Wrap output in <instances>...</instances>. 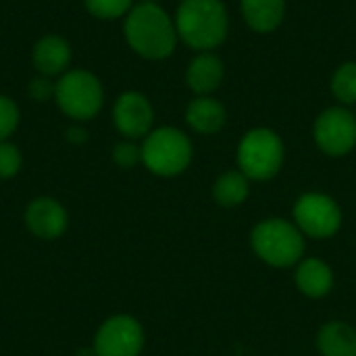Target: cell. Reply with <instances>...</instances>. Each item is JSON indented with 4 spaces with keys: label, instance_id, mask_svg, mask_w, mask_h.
I'll use <instances>...</instances> for the list:
<instances>
[{
    "label": "cell",
    "instance_id": "obj_14",
    "mask_svg": "<svg viewBox=\"0 0 356 356\" xmlns=\"http://www.w3.org/2000/svg\"><path fill=\"white\" fill-rule=\"evenodd\" d=\"M225 77V65L215 52H196L186 67V86L196 96H211Z\"/></svg>",
    "mask_w": 356,
    "mask_h": 356
},
{
    "label": "cell",
    "instance_id": "obj_17",
    "mask_svg": "<svg viewBox=\"0 0 356 356\" xmlns=\"http://www.w3.org/2000/svg\"><path fill=\"white\" fill-rule=\"evenodd\" d=\"M246 25L257 33L275 31L286 15V0H240Z\"/></svg>",
    "mask_w": 356,
    "mask_h": 356
},
{
    "label": "cell",
    "instance_id": "obj_23",
    "mask_svg": "<svg viewBox=\"0 0 356 356\" xmlns=\"http://www.w3.org/2000/svg\"><path fill=\"white\" fill-rule=\"evenodd\" d=\"M113 163L121 169H131L142 163V146L136 140H121L113 146Z\"/></svg>",
    "mask_w": 356,
    "mask_h": 356
},
{
    "label": "cell",
    "instance_id": "obj_25",
    "mask_svg": "<svg viewBox=\"0 0 356 356\" xmlns=\"http://www.w3.org/2000/svg\"><path fill=\"white\" fill-rule=\"evenodd\" d=\"M65 140L73 146H79V144H86L90 140V134L83 127V123H73L65 129Z\"/></svg>",
    "mask_w": 356,
    "mask_h": 356
},
{
    "label": "cell",
    "instance_id": "obj_12",
    "mask_svg": "<svg viewBox=\"0 0 356 356\" xmlns=\"http://www.w3.org/2000/svg\"><path fill=\"white\" fill-rule=\"evenodd\" d=\"M73 63V48L69 40L58 33L42 35L31 48V65L38 75L58 79L63 73L71 69Z\"/></svg>",
    "mask_w": 356,
    "mask_h": 356
},
{
    "label": "cell",
    "instance_id": "obj_9",
    "mask_svg": "<svg viewBox=\"0 0 356 356\" xmlns=\"http://www.w3.org/2000/svg\"><path fill=\"white\" fill-rule=\"evenodd\" d=\"M144 342V327L136 317L113 315L98 327L92 350L96 356H140Z\"/></svg>",
    "mask_w": 356,
    "mask_h": 356
},
{
    "label": "cell",
    "instance_id": "obj_15",
    "mask_svg": "<svg viewBox=\"0 0 356 356\" xmlns=\"http://www.w3.org/2000/svg\"><path fill=\"white\" fill-rule=\"evenodd\" d=\"M186 123L200 136L219 134L227 123V108L213 96H196L186 106Z\"/></svg>",
    "mask_w": 356,
    "mask_h": 356
},
{
    "label": "cell",
    "instance_id": "obj_5",
    "mask_svg": "<svg viewBox=\"0 0 356 356\" xmlns=\"http://www.w3.org/2000/svg\"><path fill=\"white\" fill-rule=\"evenodd\" d=\"M142 165L156 177L181 175L194 156L192 140L186 131L173 125L154 127L142 140Z\"/></svg>",
    "mask_w": 356,
    "mask_h": 356
},
{
    "label": "cell",
    "instance_id": "obj_24",
    "mask_svg": "<svg viewBox=\"0 0 356 356\" xmlns=\"http://www.w3.org/2000/svg\"><path fill=\"white\" fill-rule=\"evenodd\" d=\"M27 94H29V98L35 100V102L52 100V96H54V79L35 73V75L27 81Z\"/></svg>",
    "mask_w": 356,
    "mask_h": 356
},
{
    "label": "cell",
    "instance_id": "obj_26",
    "mask_svg": "<svg viewBox=\"0 0 356 356\" xmlns=\"http://www.w3.org/2000/svg\"><path fill=\"white\" fill-rule=\"evenodd\" d=\"M140 2H161V0H140Z\"/></svg>",
    "mask_w": 356,
    "mask_h": 356
},
{
    "label": "cell",
    "instance_id": "obj_16",
    "mask_svg": "<svg viewBox=\"0 0 356 356\" xmlns=\"http://www.w3.org/2000/svg\"><path fill=\"white\" fill-rule=\"evenodd\" d=\"M315 346L321 356H356V327L348 321L332 319L317 330Z\"/></svg>",
    "mask_w": 356,
    "mask_h": 356
},
{
    "label": "cell",
    "instance_id": "obj_4",
    "mask_svg": "<svg viewBox=\"0 0 356 356\" xmlns=\"http://www.w3.org/2000/svg\"><path fill=\"white\" fill-rule=\"evenodd\" d=\"M56 108L73 123H86L94 119L104 106V86L90 69H69L54 79Z\"/></svg>",
    "mask_w": 356,
    "mask_h": 356
},
{
    "label": "cell",
    "instance_id": "obj_3",
    "mask_svg": "<svg viewBox=\"0 0 356 356\" xmlns=\"http://www.w3.org/2000/svg\"><path fill=\"white\" fill-rule=\"evenodd\" d=\"M250 248L259 261L275 269L296 267L305 259L307 238L294 221L284 217L261 219L250 229Z\"/></svg>",
    "mask_w": 356,
    "mask_h": 356
},
{
    "label": "cell",
    "instance_id": "obj_19",
    "mask_svg": "<svg viewBox=\"0 0 356 356\" xmlns=\"http://www.w3.org/2000/svg\"><path fill=\"white\" fill-rule=\"evenodd\" d=\"M330 88L338 104L342 106L356 104V60H346L334 71Z\"/></svg>",
    "mask_w": 356,
    "mask_h": 356
},
{
    "label": "cell",
    "instance_id": "obj_20",
    "mask_svg": "<svg viewBox=\"0 0 356 356\" xmlns=\"http://www.w3.org/2000/svg\"><path fill=\"white\" fill-rule=\"evenodd\" d=\"M134 0H83L88 15L98 21H117L134 8Z\"/></svg>",
    "mask_w": 356,
    "mask_h": 356
},
{
    "label": "cell",
    "instance_id": "obj_7",
    "mask_svg": "<svg viewBox=\"0 0 356 356\" xmlns=\"http://www.w3.org/2000/svg\"><path fill=\"white\" fill-rule=\"evenodd\" d=\"M292 221L311 240H330L342 229V209L330 194L305 192L292 209Z\"/></svg>",
    "mask_w": 356,
    "mask_h": 356
},
{
    "label": "cell",
    "instance_id": "obj_10",
    "mask_svg": "<svg viewBox=\"0 0 356 356\" xmlns=\"http://www.w3.org/2000/svg\"><path fill=\"white\" fill-rule=\"evenodd\" d=\"M113 123L125 140H144L154 129V106L138 90H125L113 104Z\"/></svg>",
    "mask_w": 356,
    "mask_h": 356
},
{
    "label": "cell",
    "instance_id": "obj_21",
    "mask_svg": "<svg viewBox=\"0 0 356 356\" xmlns=\"http://www.w3.org/2000/svg\"><path fill=\"white\" fill-rule=\"evenodd\" d=\"M21 123V108L19 104L6 96L0 94V142H6Z\"/></svg>",
    "mask_w": 356,
    "mask_h": 356
},
{
    "label": "cell",
    "instance_id": "obj_2",
    "mask_svg": "<svg viewBox=\"0 0 356 356\" xmlns=\"http://www.w3.org/2000/svg\"><path fill=\"white\" fill-rule=\"evenodd\" d=\"M179 42L196 52H213L229 31V15L223 0H181L173 15Z\"/></svg>",
    "mask_w": 356,
    "mask_h": 356
},
{
    "label": "cell",
    "instance_id": "obj_6",
    "mask_svg": "<svg viewBox=\"0 0 356 356\" xmlns=\"http://www.w3.org/2000/svg\"><path fill=\"white\" fill-rule=\"evenodd\" d=\"M286 161V146L282 136L271 127L248 129L236 150L238 169L250 181H269L277 177Z\"/></svg>",
    "mask_w": 356,
    "mask_h": 356
},
{
    "label": "cell",
    "instance_id": "obj_1",
    "mask_svg": "<svg viewBox=\"0 0 356 356\" xmlns=\"http://www.w3.org/2000/svg\"><path fill=\"white\" fill-rule=\"evenodd\" d=\"M123 38L146 60H165L177 48L173 17L159 2H138L123 19Z\"/></svg>",
    "mask_w": 356,
    "mask_h": 356
},
{
    "label": "cell",
    "instance_id": "obj_22",
    "mask_svg": "<svg viewBox=\"0 0 356 356\" xmlns=\"http://www.w3.org/2000/svg\"><path fill=\"white\" fill-rule=\"evenodd\" d=\"M23 167V154L17 144L13 142H0V179H10L19 175Z\"/></svg>",
    "mask_w": 356,
    "mask_h": 356
},
{
    "label": "cell",
    "instance_id": "obj_13",
    "mask_svg": "<svg viewBox=\"0 0 356 356\" xmlns=\"http://www.w3.org/2000/svg\"><path fill=\"white\" fill-rule=\"evenodd\" d=\"M294 284L302 296L319 300L332 294L336 286V275L325 261L317 257H305L294 269Z\"/></svg>",
    "mask_w": 356,
    "mask_h": 356
},
{
    "label": "cell",
    "instance_id": "obj_11",
    "mask_svg": "<svg viewBox=\"0 0 356 356\" xmlns=\"http://www.w3.org/2000/svg\"><path fill=\"white\" fill-rule=\"evenodd\" d=\"M67 209L50 196L31 200L25 209V227L40 240H56L67 232Z\"/></svg>",
    "mask_w": 356,
    "mask_h": 356
},
{
    "label": "cell",
    "instance_id": "obj_8",
    "mask_svg": "<svg viewBox=\"0 0 356 356\" xmlns=\"http://www.w3.org/2000/svg\"><path fill=\"white\" fill-rule=\"evenodd\" d=\"M313 138L317 148L332 159L350 154L356 148L355 113L342 104L321 111L313 125Z\"/></svg>",
    "mask_w": 356,
    "mask_h": 356
},
{
    "label": "cell",
    "instance_id": "obj_18",
    "mask_svg": "<svg viewBox=\"0 0 356 356\" xmlns=\"http://www.w3.org/2000/svg\"><path fill=\"white\" fill-rule=\"evenodd\" d=\"M250 196V179L240 169H229L217 175L213 184V200L221 209L242 207Z\"/></svg>",
    "mask_w": 356,
    "mask_h": 356
}]
</instances>
